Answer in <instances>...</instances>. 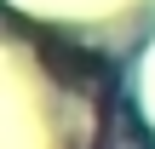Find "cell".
Returning a JSON list of instances; mask_svg holds the SVG:
<instances>
[{
    "mask_svg": "<svg viewBox=\"0 0 155 149\" xmlns=\"http://www.w3.org/2000/svg\"><path fill=\"white\" fill-rule=\"evenodd\" d=\"M40 57H46V69H52L63 86H92V80L104 75V63H98L92 52H81V46H63L58 34H40Z\"/></svg>",
    "mask_w": 155,
    "mask_h": 149,
    "instance_id": "1",
    "label": "cell"
}]
</instances>
